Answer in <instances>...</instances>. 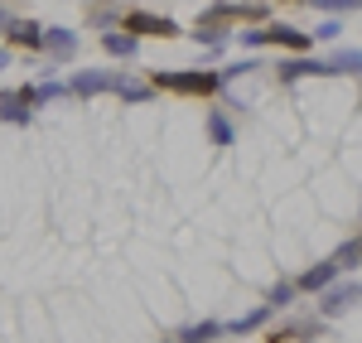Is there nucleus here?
I'll list each match as a JSON object with an SVG mask.
<instances>
[{
    "instance_id": "f257e3e1",
    "label": "nucleus",
    "mask_w": 362,
    "mask_h": 343,
    "mask_svg": "<svg viewBox=\"0 0 362 343\" xmlns=\"http://www.w3.org/2000/svg\"><path fill=\"white\" fill-rule=\"evenodd\" d=\"M242 44H247V49H256V44H276V49H290V54H305L309 44H314V34H300L295 25H266V29H247Z\"/></svg>"
},
{
    "instance_id": "7ed1b4c3",
    "label": "nucleus",
    "mask_w": 362,
    "mask_h": 343,
    "mask_svg": "<svg viewBox=\"0 0 362 343\" xmlns=\"http://www.w3.org/2000/svg\"><path fill=\"white\" fill-rule=\"evenodd\" d=\"M126 34H131V39H136V34H160V39H169V34H179V25L165 20V15H150V10H131V15H126Z\"/></svg>"
},
{
    "instance_id": "9b49d317",
    "label": "nucleus",
    "mask_w": 362,
    "mask_h": 343,
    "mask_svg": "<svg viewBox=\"0 0 362 343\" xmlns=\"http://www.w3.org/2000/svg\"><path fill=\"white\" fill-rule=\"evenodd\" d=\"M102 44H107L112 54H121V58H131V54L140 49V39H131L126 29H112V34H102Z\"/></svg>"
},
{
    "instance_id": "0eeeda50",
    "label": "nucleus",
    "mask_w": 362,
    "mask_h": 343,
    "mask_svg": "<svg viewBox=\"0 0 362 343\" xmlns=\"http://www.w3.org/2000/svg\"><path fill=\"white\" fill-rule=\"evenodd\" d=\"M285 83H295V78H309V73H329V63H314V58H290V63H280L276 68Z\"/></svg>"
},
{
    "instance_id": "a211bd4d",
    "label": "nucleus",
    "mask_w": 362,
    "mask_h": 343,
    "mask_svg": "<svg viewBox=\"0 0 362 343\" xmlns=\"http://www.w3.org/2000/svg\"><path fill=\"white\" fill-rule=\"evenodd\" d=\"M338 34H343V29H338V20H324V25H319V39H338Z\"/></svg>"
},
{
    "instance_id": "4468645a",
    "label": "nucleus",
    "mask_w": 362,
    "mask_h": 343,
    "mask_svg": "<svg viewBox=\"0 0 362 343\" xmlns=\"http://www.w3.org/2000/svg\"><path fill=\"white\" fill-rule=\"evenodd\" d=\"M223 334V324H194V329H184V343H208Z\"/></svg>"
},
{
    "instance_id": "6ab92c4d",
    "label": "nucleus",
    "mask_w": 362,
    "mask_h": 343,
    "mask_svg": "<svg viewBox=\"0 0 362 343\" xmlns=\"http://www.w3.org/2000/svg\"><path fill=\"white\" fill-rule=\"evenodd\" d=\"M5 25H10V10H5V5H0V29H5Z\"/></svg>"
},
{
    "instance_id": "20e7f679",
    "label": "nucleus",
    "mask_w": 362,
    "mask_h": 343,
    "mask_svg": "<svg viewBox=\"0 0 362 343\" xmlns=\"http://www.w3.org/2000/svg\"><path fill=\"white\" fill-rule=\"evenodd\" d=\"M126 78H116V73H97V68H87V73H73V92L78 97H97V92H121Z\"/></svg>"
},
{
    "instance_id": "dca6fc26",
    "label": "nucleus",
    "mask_w": 362,
    "mask_h": 343,
    "mask_svg": "<svg viewBox=\"0 0 362 343\" xmlns=\"http://www.w3.org/2000/svg\"><path fill=\"white\" fill-rule=\"evenodd\" d=\"M319 10H362V0H314Z\"/></svg>"
},
{
    "instance_id": "aec40b11",
    "label": "nucleus",
    "mask_w": 362,
    "mask_h": 343,
    "mask_svg": "<svg viewBox=\"0 0 362 343\" xmlns=\"http://www.w3.org/2000/svg\"><path fill=\"white\" fill-rule=\"evenodd\" d=\"M0 68H10V54H5V49H0Z\"/></svg>"
},
{
    "instance_id": "f03ea898",
    "label": "nucleus",
    "mask_w": 362,
    "mask_h": 343,
    "mask_svg": "<svg viewBox=\"0 0 362 343\" xmlns=\"http://www.w3.org/2000/svg\"><path fill=\"white\" fill-rule=\"evenodd\" d=\"M227 78L223 73H155V87H169V92H189V97H198V92H218Z\"/></svg>"
},
{
    "instance_id": "ddd939ff",
    "label": "nucleus",
    "mask_w": 362,
    "mask_h": 343,
    "mask_svg": "<svg viewBox=\"0 0 362 343\" xmlns=\"http://www.w3.org/2000/svg\"><path fill=\"white\" fill-rule=\"evenodd\" d=\"M198 44H208V49H218V44H223L227 39V29L223 25H208V20H198V34H194Z\"/></svg>"
},
{
    "instance_id": "1a4fd4ad",
    "label": "nucleus",
    "mask_w": 362,
    "mask_h": 343,
    "mask_svg": "<svg viewBox=\"0 0 362 343\" xmlns=\"http://www.w3.org/2000/svg\"><path fill=\"white\" fill-rule=\"evenodd\" d=\"M334 276H338V261H319L314 271H305V276H300V286H305V290H324Z\"/></svg>"
},
{
    "instance_id": "9d476101",
    "label": "nucleus",
    "mask_w": 362,
    "mask_h": 343,
    "mask_svg": "<svg viewBox=\"0 0 362 343\" xmlns=\"http://www.w3.org/2000/svg\"><path fill=\"white\" fill-rule=\"evenodd\" d=\"M0 116L15 121V126H25V121H29V107L20 102V92H5V97H0Z\"/></svg>"
},
{
    "instance_id": "f8f14e48",
    "label": "nucleus",
    "mask_w": 362,
    "mask_h": 343,
    "mask_svg": "<svg viewBox=\"0 0 362 343\" xmlns=\"http://www.w3.org/2000/svg\"><path fill=\"white\" fill-rule=\"evenodd\" d=\"M208 141L213 145H232V121L223 112H208Z\"/></svg>"
},
{
    "instance_id": "f3484780",
    "label": "nucleus",
    "mask_w": 362,
    "mask_h": 343,
    "mask_svg": "<svg viewBox=\"0 0 362 343\" xmlns=\"http://www.w3.org/2000/svg\"><path fill=\"white\" fill-rule=\"evenodd\" d=\"M290 295H295V286H276V290H271V310H280Z\"/></svg>"
},
{
    "instance_id": "39448f33",
    "label": "nucleus",
    "mask_w": 362,
    "mask_h": 343,
    "mask_svg": "<svg viewBox=\"0 0 362 343\" xmlns=\"http://www.w3.org/2000/svg\"><path fill=\"white\" fill-rule=\"evenodd\" d=\"M5 34H10V44H20V49H44V29L29 25V20H10Z\"/></svg>"
},
{
    "instance_id": "2eb2a0df",
    "label": "nucleus",
    "mask_w": 362,
    "mask_h": 343,
    "mask_svg": "<svg viewBox=\"0 0 362 343\" xmlns=\"http://www.w3.org/2000/svg\"><path fill=\"white\" fill-rule=\"evenodd\" d=\"M334 68H362V49H338Z\"/></svg>"
},
{
    "instance_id": "423d86ee",
    "label": "nucleus",
    "mask_w": 362,
    "mask_h": 343,
    "mask_svg": "<svg viewBox=\"0 0 362 343\" xmlns=\"http://www.w3.org/2000/svg\"><path fill=\"white\" fill-rule=\"evenodd\" d=\"M44 49L54 58H73L78 54V34L73 29H44Z\"/></svg>"
},
{
    "instance_id": "6e6552de",
    "label": "nucleus",
    "mask_w": 362,
    "mask_h": 343,
    "mask_svg": "<svg viewBox=\"0 0 362 343\" xmlns=\"http://www.w3.org/2000/svg\"><path fill=\"white\" fill-rule=\"evenodd\" d=\"M353 300H362V286H338L334 295H324V305H319V310H324V315H343Z\"/></svg>"
}]
</instances>
